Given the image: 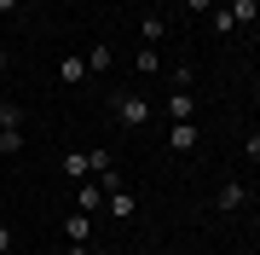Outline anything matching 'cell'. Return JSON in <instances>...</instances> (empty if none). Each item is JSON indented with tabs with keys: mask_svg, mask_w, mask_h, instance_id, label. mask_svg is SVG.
<instances>
[{
	"mask_svg": "<svg viewBox=\"0 0 260 255\" xmlns=\"http://www.w3.org/2000/svg\"><path fill=\"white\" fill-rule=\"evenodd\" d=\"M110 110H116L121 128H145V122H150V99H145V93H127V87L110 93Z\"/></svg>",
	"mask_w": 260,
	"mask_h": 255,
	"instance_id": "cell-1",
	"label": "cell"
},
{
	"mask_svg": "<svg viewBox=\"0 0 260 255\" xmlns=\"http://www.w3.org/2000/svg\"><path fill=\"white\" fill-rule=\"evenodd\" d=\"M214 209H220V215H237V209H249V180H225V186L214 191Z\"/></svg>",
	"mask_w": 260,
	"mask_h": 255,
	"instance_id": "cell-2",
	"label": "cell"
},
{
	"mask_svg": "<svg viewBox=\"0 0 260 255\" xmlns=\"http://www.w3.org/2000/svg\"><path fill=\"white\" fill-rule=\"evenodd\" d=\"M104 209H110L116 220H133V215H139V197H133L127 186H116V191H104Z\"/></svg>",
	"mask_w": 260,
	"mask_h": 255,
	"instance_id": "cell-3",
	"label": "cell"
},
{
	"mask_svg": "<svg viewBox=\"0 0 260 255\" xmlns=\"http://www.w3.org/2000/svg\"><path fill=\"white\" fill-rule=\"evenodd\" d=\"M81 58H87V76H104V70L116 64V47H110V41H93V47H87Z\"/></svg>",
	"mask_w": 260,
	"mask_h": 255,
	"instance_id": "cell-4",
	"label": "cell"
},
{
	"mask_svg": "<svg viewBox=\"0 0 260 255\" xmlns=\"http://www.w3.org/2000/svg\"><path fill=\"white\" fill-rule=\"evenodd\" d=\"M168 116H174V122H191L197 116V93L191 87H174V93H168Z\"/></svg>",
	"mask_w": 260,
	"mask_h": 255,
	"instance_id": "cell-5",
	"label": "cell"
},
{
	"mask_svg": "<svg viewBox=\"0 0 260 255\" xmlns=\"http://www.w3.org/2000/svg\"><path fill=\"white\" fill-rule=\"evenodd\" d=\"M93 220L99 215H81V209H75V215L64 220V238H70V244H93Z\"/></svg>",
	"mask_w": 260,
	"mask_h": 255,
	"instance_id": "cell-6",
	"label": "cell"
},
{
	"mask_svg": "<svg viewBox=\"0 0 260 255\" xmlns=\"http://www.w3.org/2000/svg\"><path fill=\"white\" fill-rule=\"evenodd\" d=\"M75 209H81V215H99V209H104V186H99V180H81V191H75Z\"/></svg>",
	"mask_w": 260,
	"mask_h": 255,
	"instance_id": "cell-7",
	"label": "cell"
},
{
	"mask_svg": "<svg viewBox=\"0 0 260 255\" xmlns=\"http://www.w3.org/2000/svg\"><path fill=\"white\" fill-rule=\"evenodd\" d=\"M225 12H232V23H237V29H260V0H232Z\"/></svg>",
	"mask_w": 260,
	"mask_h": 255,
	"instance_id": "cell-8",
	"label": "cell"
},
{
	"mask_svg": "<svg viewBox=\"0 0 260 255\" xmlns=\"http://www.w3.org/2000/svg\"><path fill=\"white\" fill-rule=\"evenodd\" d=\"M197 139H203V133H197L191 122H174V128H168V151H197Z\"/></svg>",
	"mask_w": 260,
	"mask_h": 255,
	"instance_id": "cell-9",
	"label": "cell"
},
{
	"mask_svg": "<svg viewBox=\"0 0 260 255\" xmlns=\"http://www.w3.org/2000/svg\"><path fill=\"white\" fill-rule=\"evenodd\" d=\"M58 81H87V58L81 52H64V58H58Z\"/></svg>",
	"mask_w": 260,
	"mask_h": 255,
	"instance_id": "cell-10",
	"label": "cell"
},
{
	"mask_svg": "<svg viewBox=\"0 0 260 255\" xmlns=\"http://www.w3.org/2000/svg\"><path fill=\"white\" fill-rule=\"evenodd\" d=\"M64 174H70V180H87V174H93L87 151H64Z\"/></svg>",
	"mask_w": 260,
	"mask_h": 255,
	"instance_id": "cell-11",
	"label": "cell"
},
{
	"mask_svg": "<svg viewBox=\"0 0 260 255\" xmlns=\"http://www.w3.org/2000/svg\"><path fill=\"white\" fill-rule=\"evenodd\" d=\"M208 29H214V35H237V23H232V12H225V6L208 12Z\"/></svg>",
	"mask_w": 260,
	"mask_h": 255,
	"instance_id": "cell-12",
	"label": "cell"
},
{
	"mask_svg": "<svg viewBox=\"0 0 260 255\" xmlns=\"http://www.w3.org/2000/svg\"><path fill=\"white\" fill-rule=\"evenodd\" d=\"M87 162H93V174H104V168H116V157H110V145H93V151H87Z\"/></svg>",
	"mask_w": 260,
	"mask_h": 255,
	"instance_id": "cell-13",
	"label": "cell"
},
{
	"mask_svg": "<svg viewBox=\"0 0 260 255\" xmlns=\"http://www.w3.org/2000/svg\"><path fill=\"white\" fill-rule=\"evenodd\" d=\"M162 70V58H156V47H139V76H156Z\"/></svg>",
	"mask_w": 260,
	"mask_h": 255,
	"instance_id": "cell-14",
	"label": "cell"
},
{
	"mask_svg": "<svg viewBox=\"0 0 260 255\" xmlns=\"http://www.w3.org/2000/svg\"><path fill=\"white\" fill-rule=\"evenodd\" d=\"M139 41H145V47H156V41H162V18H145V23H139Z\"/></svg>",
	"mask_w": 260,
	"mask_h": 255,
	"instance_id": "cell-15",
	"label": "cell"
},
{
	"mask_svg": "<svg viewBox=\"0 0 260 255\" xmlns=\"http://www.w3.org/2000/svg\"><path fill=\"white\" fill-rule=\"evenodd\" d=\"M243 157H249V162H260V128L249 133V139H243Z\"/></svg>",
	"mask_w": 260,
	"mask_h": 255,
	"instance_id": "cell-16",
	"label": "cell"
},
{
	"mask_svg": "<svg viewBox=\"0 0 260 255\" xmlns=\"http://www.w3.org/2000/svg\"><path fill=\"white\" fill-rule=\"evenodd\" d=\"M12 244H18V238H12V226H6V220H0V255H6Z\"/></svg>",
	"mask_w": 260,
	"mask_h": 255,
	"instance_id": "cell-17",
	"label": "cell"
},
{
	"mask_svg": "<svg viewBox=\"0 0 260 255\" xmlns=\"http://www.w3.org/2000/svg\"><path fill=\"white\" fill-rule=\"evenodd\" d=\"M185 12H214V0H185Z\"/></svg>",
	"mask_w": 260,
	"mask_h": 255,
	"instance_id": "cell-18",
	"label": "cell"
},
{
	"mask_svg": "<svg viewBox=\"0 0 260 255\" xmlns=\"http://www.w3.org/2000/svg\"><path fill=\"white\" fill-rule=\"evenodd\" d=\"M64 255H93V244H64Z\"/></svg>",
	"mask_w": 260,
	"mask_h": 255,
	"instance_id": "cell-19",
	"label": "cell"
},
{
	"mask_svg": "<svg viewBox=\"0 0 260 255\" xmlns=\"http://www.w3.org/2000/svg\"><path fill=\"white\" fill-rule=\"evenodd\" d=\"M12 6H18V0H0V12H12Z\"/></svg>",
	"mask_w": 260,
	"mask_h": 255,
	"instance_id": "cell-20",
	"label": "cell"
},
{
	"mask_svg": "<svg viewBox=\"0 0 260 255\" xmlns=\"http://www.w3.org/2000/svg\"><path fill=\"white\" fill-rule=\"evenodd\" d=\"M0 70H6V47H0Z\"/></svg>",
	"mask_w": 260,
	"mask_h": 255,
	"instance_id": "cell-21",
	"label": "cell"
}]
</instances>
